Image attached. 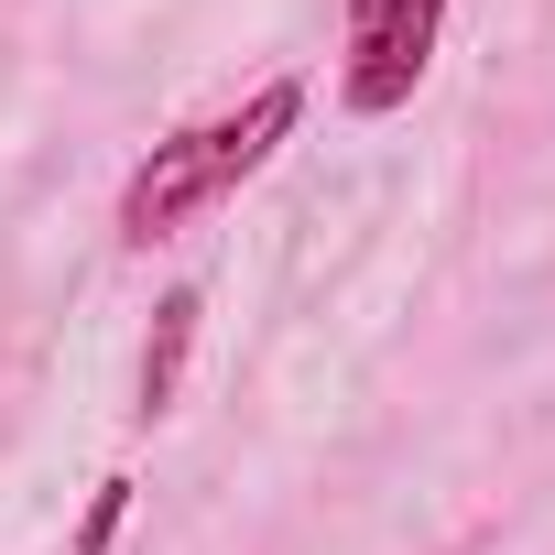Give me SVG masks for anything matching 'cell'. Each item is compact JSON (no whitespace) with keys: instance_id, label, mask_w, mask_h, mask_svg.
I'll use <instances>...</instances> for the list:
<instances>
[{"instance_id":"6da1fadb","label":"cell","mask_w":555,"mask_h":555,"mask_svg":"<svg viewBox=\"0 0 555 555\" xmlns=\"http://www.w3.org/2000/svg\"><path fill=\"white\" fill-rule=\"evenodd\" d=\"M295 120H306V88H295V77H272V88H250L240 109L185 120L175 142H153V153L131 164V185H120V240L153 250V240H175L185 218H207L218 196H240L272 153L295 142Z\"/></svg>"},{"instance_id":"7a4b0ae2","label":"cell","mask_w":555,"mask_h":555,"mask_svg":"<svg viewBox=\"0 0 555 555\" xmlns=\"http://www.w3.org/2000/svg\"><path fill=\"white\" fill-rule=\"evenodd\" d=\"M436 34H447V0H349V66H338V99L360 120H392L425 66H436Z\"/></svg>"},{"instance_id":"3957f363","label":"cell","mask_w":555,"mask_h":555,"mask_svg":"<svg viewBox=\"0 0 555 555\" xmlns=\"http://www.w3.org/2000/svg\"><path fill=\"white\" fill-rule=\"evenodd\" d=\"M196 317H207V295H196V284H175V295L153 306V338H142V382H131V414H142V425H164V414L185 403V360H196Z\"/></svg>"},{"instance_id":"277c9868","label":"cell","mask_w":555,"mask_h":555,"mask_svg":"<svg viewBox=\"0 0 555 555\" xmlns=\"http://www.w3.org/2000/svg\"><path fill=\"white\" fill-rule=\"evenodd\" d=\"M120 522H131V479H99V490H88V522H77V555H109Z\"/></svg>"}]
</instances>
